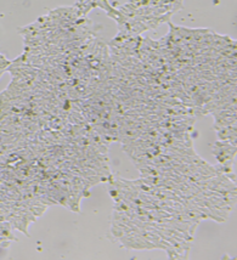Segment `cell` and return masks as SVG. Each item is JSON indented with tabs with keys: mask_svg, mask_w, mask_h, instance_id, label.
I'll list each match as a JSON object with an SVG mask.
<instances>
[{
	"mask_svg": "<svg viewBox=\"0 0 237 260\" xmlns=\"http://www.w3.org/2000/svg\"><path fill=\"white\" fill-rule=\"evenodd\" d=\"M9 64H10V62H9V61L6 60L4 56H2V55H0V76L4 73L5 70H8Z\"/></svg>",
	"mask_w": 237,
	"mask_h": 260,
	"instance_id": "6da1fadb",
	"label": "cell"
}]
</instances>
